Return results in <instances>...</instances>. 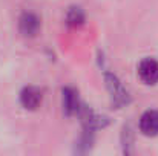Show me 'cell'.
<instances>
[{
	"instance_id": "3957f363",
	"label": "cell",
	"mask_w": 158,
	"mask_h": 156,
	"mask_svg": "<svg viewBox=\"0 0 158 156\" xmlns=\"http://www.w3.org/2000/svg\"><path fill=\"white\" fill-rule=\"evenodd\" d=\"M20 101L23 104V107L34 110L42 103V92L37 87H25L20 95Z\"/></svg>"
},
{
	"instance_id": "6da1fadb",
	"label": "cell",
	"mask_w": 158,
	"mask_h": 156,
	"mask_svg": "<svg viewBox=\"0 0 158 156\" xmlns=\"http://www.w3.org/2000/svg\"><path fill=\"white\" fill-rule=\"evenodd\" d=\"M138 75L146 84H155L158 81V61L146 58L138 66Z\"/></svg>"
},
{
	"instance_id": "5b68a950",
	"label": "cell",
	"mask_w": 158,
	"mask_h": 156,
	"mask_svg": "<svg viewBox=\"0 0 158 156\" xmlns=\"http://www.w3.org/2000/svg\"><path fill=\"white\" fill-rule=\"evenodd\" d=\"M63 106H64V110L68 113H72L77 109V98H75V94L71 89L63 90Z\"/></svg>"
},
{
	"instance_id": "8992f818",
	"label": "cell",
	"mask_w": 158,
	"mask_h": 156,
	"mask_svg": "<svg viewBox=\"0 0 158 156\" xmlns=\"http://www.w3.org/2000/svg\"><path fill=\"white\" fill-rule=\"evenodd\" d=\"M85 20V15L81 12L80 8H72L69 12H68V23L71 26H77V25H81Z\"/></svg>"
},
{
	"instance_id": "7a4b0ae2",
	"label": "cell",
	"mask_w": 158,
	"mask_h": 156,
	"mask_svg": "<svg viewBox=\"0 0 158 156\" xmlns=\"http://www.w3.org/2000/svg\"><path fill=\"white\" fill-rule=\"evenodd\" d=\"M140 130L146 136H155L158 135V112L157 110H148L140 118Z\"/></svg>"
},
{
	"instance_id": "277c9868",
	"label": "cell",
	"mask_w": 158,
	"mask_h": 156,
	"mask_svg": "<svg viewBox=\"0 0 158 156\" xmlns=\"http://www.w3.org/2000/svg\"><path fill=\"white\" fill-rule=\"evenodd\" d=\"M40 26V20L37 15L31 14V12H26L22 15L20 18V31L23 32V35H34L37 32Z\"/></svg>"
}]
</instances>
